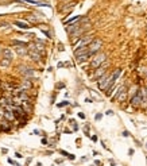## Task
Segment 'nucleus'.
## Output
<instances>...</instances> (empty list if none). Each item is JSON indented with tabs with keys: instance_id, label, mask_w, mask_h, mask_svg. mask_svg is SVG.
Instances as JSON below:
<instances>
[{
	"instance_id": "11",
	"label": "nucleus",
	"mask_w": 147,
	"mask_h": 166,
	"mask_svg": "<svg viewBox=\"0 0 147 166\" xmlns=\"http://www.w3.org/2000/svg\"><path fill=\"white\" fill-rule=\"evenodd\" d=\"M3 119H6L8 121H14L16 117H15V113L12 111H6V112H4V117H3Z\"/></svg>"
},
{
	"instance_id": "3",
	"label": "nucleus",
	"mask_w": 147,
	"mask_h": 166,
	"mask_svg": "<svg viewBox=\"0 0 147 166\" xmlns=\"http://www.w3.org/2000/svg\"><path fill=\"white\" fill-rule=\"evenodd\" d=\"M115 100L119 101V103H123V101L127 100V88L124 85H121L116 89V96H115Z\"/></svg>"
},
{
	"instance_id": "10",
	"label": "nucleus",
	"mask_w": 147,
	"mask_h": 166,
	"mask_svg": "<svg viewBox=\"0 0 147 166\" xmlns=\"http://www.w3.org/2000/svg\"><path fill=\"white\" fill-rule=\"evenodd\" d=\"M0 130L4 132H7V131H10L11 130V124H10V121L6 120V119H3L2 121H0Z\"/></svg>"
},
{
	"instance_id": "8",
	"label": "nucleus",
	"mask_w": 147,
	"mask_h": 166,
	"mask_svg": "<svg viewBox=\"0 0 147 166\" xmlns=\"http://www.w3.org/2000/svg\"><path fill=\"white\" fill-rule=\"evenodd\" d=\"M2 55H3V58H7V59H11L14 58V53H12L11 49H8V47H4L3 50H2Z\"/></svg>"
},
{
	"instance_id": "1",
	"label": "nucleus",
	"mask_w": 147,
	"mask_h": 166,
	"mask_svg": "<svg viewBox=\"0 0 147 166\" xmlns=\"http://www.w3.org/2000/svg\"><path fill=\"white\" fill-rule=\"evenodd\" d=\"M105 61H107V55H105L104 53H97V54H95L92 57L91 68L93 70H96V69H99L103 64H105Z\"/></svg>"
},
{
	"instance_id": "6",
	"label": "nucleus",
	"mask_w": 147,
	"mask_h": 166,
	"mask_svg": "<svg viewBox=\"0 0 147 166\" xmlns=\"http://www.w3.org/2000/svg\"><path fill=\"white\" fill-rule=\"evenodd\" d=\"M20 73L26 77V78H28V77H32L35 74V72H34V69H31V68H27V66H23V68H20Z\"/></svg>"
},
{
	"instance_id": "30",
	"label": "nucleus",
	"mask_w": 147,
	"mask_h": 166,
	"mask_svg": "<svg viewBox=\"0 0 147 166\" xmlns=\"http://www.w3.org/2000/svg\"><path fill=\"white\" fill-rule=\"evenodd\" d=\"M42 143H43L45 146H46V145H47V140H46V139H42Z\"/></svg>"
},
{
	"instance_id": "29",
	"label": "nucleus",
	"mask_w": 147,
	"mask_h": 166,
	"mask_svg": "<svg viewBox=\"0 0 147 166\" xmlns=\"http://www.w3.org/2000/svg\"><path fill=\"white\" fill-rule=\"evenodd\" d=\"M57 88H64V84H57Z\"/></svg>"
},
{
	"instance_id": "19",
	"label": "nucleus",
	"mask_w": 147,
	"mask_h": 166,
	"mask_svg": "<svg viewBox=\"0 0 147 166\" xmlns=\"http://www.w3.org/2000/svg\"><path fill=\"white\" fill-rule=\"evenodd\" d=\"M27 20H30L31 23H36V22H38L36 16H31V15H28V16H27Z\"/></svg>"
},
{
	"instance_id": "17",
	"label": "nucleus",
	"mask_w": 147,
	"mask_h": 166,
	"mask_svg": "<svg viewBox=\"0 0 147 166\" xmlns=\"http://www.w3.org/2000/svg\"><path fill=\"white\" fill-rule=\"evenodd\" d=\"M15 24H16L18 27H20V28H30V27H31L30 24H27V23H24V22H20V20H16Z\"/></svg>"
},
{
	"instance_id": "5",
	"label": "nucleus",
	"mask_w": 147,
	"mask_h": 166,
	"mask_svg": "<svg viewBox=\"0 0 147 166\" xmlns=\"http://www.w3.org/2000/svg\"><path fill=\"white\" fill-rule=\"evenodd\" d=\"M107 68H108V64L105 62V64L101 65L99 69H96V70H95V78L99 80L100 77H103V76L105 74V72H107Z\"/></svg>"
},
{
	"instance_id": "15",
	"label": "nucleus",
	"mask_w": 147,
	"mask_h": 166,
	"mask_svg": "<svg viewBox=\"0 0 147 166\" xmlns=\"http://www.w3.org/2000/svg\"><path fill=\"white\" fill-rule=\"evenodd\" d=\"M121 73H123V70H121L120 68H119V69H116V70L112 73V80H113V83H116L117 78H119V77L121 76Z\"/></svg>"
},
{
	"instance_id": "23",
	"label": "nucleus",
	"mask_w": 147,
	"mask_h": 166,
	"mask_svg": "<svg viewBox=\"0 0 147 166\" xmlns=\"http://www.w3.org/2000/svg\"><path fill=\"white\" fill-rule=\"evenodd\" d=\"M101 117H103V115H101V113H97V115L95 116V119H96V120H100Z\"/></svg>"
},
{
	"instance_id": "16",
	"label": "nucleus",
	"mask_w": 147,
	"mask_h": 166,
	"mask_svg": "<svg viewBox=\"0 0 147 166\" xmlns=\"http://www.w3.org/2000/svg\"><path fill=\"white\" fill-rule=\"evenodd\" d=\"M22 108L24 109V112H26V113H31V111H32V105H31V103H23Z\"/></svg>"
},
{
	"instance_id": "18",
	"label": "nucleus",
	"mask_w": 147,
	"mask_h": 166,
	"mask_svg": "<svg viewBox=\"0 0 147 166\" xmlns=\"http://www.w3.org/2000/svg\"><path fill=\"white\" fill-rule=\"evenodd\" d=\"M11 64V59H7V58H2L0 61V66H8Z\"/></svg>"
},
{
	"instance_id": "2",
	"label": "nucleus",
	"mask_w": 147,
	"mask_h": 166,
	"mask_svg": "<svg viewBox=\"0 0 147 166\" xmlns=\"http://www.w3.org/2000/svg\"><path fill=\"white\" fill-rule=\"evenodd\" d=\"M101 46H103V42H101L100 39H93V42L88 46V49H89V54H91L92 57L95 55V54H97V53L100 51Z\"/></svg>"
},
{
	"instance_id": "13",
	"label": "nucleus",
	"mask_w": 147,
	"mask_h": 166,
	"mask_svg": "<svg viewBox=\"0 0 147 166\" xmlns=\"http://www.w3.org/2000/svg\"><path fill=\"white\" fill-rule=\"evenodd\" d=\"M15 50H16V53H18L19 55H26V54H28V50H27L26 46H16Z\"/></svg>"
},
{
	"instance_id": "9",
	"label": "nucleus",
	"mask_w": 147,
	"mask_h": 166,
	"mask_svg": "<svg viewBox=\"0 0 147 166\" xmlns=\"http://www.w3.org/2000/svg\"><path fill=\"white\" fill-rule=\"evenodd\" d=\"M28 55H30V58L32 61H35V62H38V61H40V53L34 50V49H31L30 51H28Z\"/></svg>"
},
{
	"instance_id": "14",
	"label": "nucleus",
	"mask_w": 147,
	"mask_h": 166,
	"mask_svg": "<svg viewBox=\"0 0 147 166\" xmlns=\"http://www.w3.org/2000/svg\"><path fill=\"white\" fill-rule=\"evenodd\" d=\"M88 58H92V55L89 54V53H87V54H83V55H78V57H76V59H77V62L78 64H83L85 62Z\"/></svg>"
},
{
	"instance_id": "7",
	"label": "nucleus",
	"mask_w": 147,
	"mask_h": 166,
	"mask_svg": "<svg viewBox=\"0 0 147 166\" xmlns=\"http://www.w3.org/2000/svg\"><path fill=\"white\" fill-rule=\"evenodd\" d=\"M20 88L23 89V91H30V89L32 88V83H31V80L30 78H24L22 80V83H20Z\"/></svg>"
},
{
	"instance_id": "4",
	"label": "nucleus",
	"mask_w": 147,
	"mask_h": 166,
	"mask_svg": "<svg viewBox=\"0 0 147 166\" xmlns=\"http://www.w3.org/2000/svg\"><path fill=\"white\" fill-rule=\"evenodd\" d=\"M131 105H132V107H135V108L140 107V105H143V100H142V95H140L139 91H138L135 95L132 96V99H131Z\"/></svg>"
},
{
	"instance_id": "31",
	"label": "nucleus",
	"mask_w": 147,
	"mask_h": 166,
	"mask_svg": "<svg viewBox=\"0 0 147 166\" xmlns=\"http://www.w3.org/2000/svg\"><path fill=\"white\" fill-rule=\"evenodd\" d=\"M146 147H147V145H146Z\"/></svg>"
},
{
	"instance_id": "20",
	"label": "nucleus",
	"mask_w": 147,
	"mask_h": 166,
	"mask_svg": "<svg viewBox=\"0 0 147 166\" xmlns=\"http://www.w3.org/2000/svg\"><path fill=\"white\" fill-rule=\"evenodd\" d=\"M8 26H10V24H8V23H6V22L0 23V30H2V28H7Z\"/></svg>"
},
{
	"instance_id": "22",
	"label": "nucleus",
	"mask_w": 147,
	"mask_h": 166,
	"mask_svg": "<svg viewBox=\"0 0 147 166\" xmlns=\"http://www.w3.org/2000/svg\"><path fill=\"white\" fill-rule=\"evenodd\" d=\"M68 104H69V101H64V103L58 104V107H65V105H68Z\"/></svg>"
},
{
	"instance_id": "24",
	"label": "nucleus",
	"mask_w": 147,
	"mask_h": 166,
	"mask_svg": "<svg viewBox=\"0 0 147 166\" xmlns=\"http://www.w3.org/2000/svg\"><path fill=\"white\" fill-rule=\"evenodd\" d=\"M8 162H10V164H12V165H15V166H19L18 164H16L15 161H12V159H8Z\"/></svg>"
},
{
	"instance_id": "26",
	"label": "nucleus",
	"mask_w": 147,
	"mask_h": 166,
	"mask_svg": "<svg viewBox=\"0 0 147 166\" xmlns=\"http://www.w3.org/2000/svg\"><path fill=\"white\" fill-rule=\"evenodd\" d=\"M105 113H107V115H109V116H111V115H113V111H111V109H109V111H107Z\"/></svg>"
},
{
	"instance_id": "12",
	"label": "nucleus",
	"mask_w": 147,
	"mask_h": 166,
	"mask_svg": "<svg viewBox=\"0 0 147 166\" xmlns=\"http://www.w3.org/2000/svg\"><path fill=\"white\" fill-rule=\"evenodd\" d=\"M87 53H89V49H88V46H84V47H80V49H77V50H74V55L78 57V55L87 54Z\"/></svg>"
},
{
	"instance_id": "27",
	"label": "nucleus",
	"mask_w": 147,
	"mask_h": 166,
	"mask_svg": "<svg viewBox=\"0 0 147 166\" xmlns=\"http://www.w3.org/2000/svg\"><path fill=\"white\" fill-rule=\"evenodd\" d=\"M84 131H85V132L89 131V126H85V127H84Z\"/></svg>"
},
{
	"instance_id": "25",
	"label": "nucleus",
	"mask_w": 147,
	"mask_h": 166,
	"mask_svg": "<svg viewBox=\"0 0 147 166\" xmlns=\"http://www.w3.org/2000/svg\"><path fill=\"white\" fill-rule=\"evenodd\" d=\"M123 136H130V132L128 131H123Z\"/></svg>"
},
{
	"instance_id": "21",
	"label": "nucleus",
	"mask_w": 147,
	"mask_h": 166,
	"mask_svg": "<svg viewBox=\"0 0 147 166\" xmlns=\"http://www.w3.org/2000/svg\"><path fill=\"white\" fill-rule=\"evenodd\" d=\"M4 112H6V109H4V107L0 108V117H4Z\"/></svg>"
},
{
	"instance_id": "28",
	"label": "nucleus",
	"mask_w": 147,
	"mask_h": 166,
	"mask_svg": "<svg viewBox=\"0 0 147 166\" xmlns=\"http://www.w3.org/2000/svg\"><path fill=\"white\" fill-rule=\"evenodd\" d=\"M68 158H69V159H74V155H73V154H69Z\"/></svg>"
}]
</instances>
